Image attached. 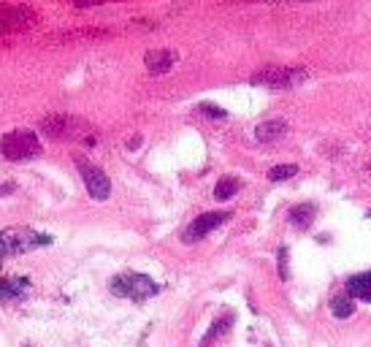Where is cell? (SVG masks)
<instances>
[{"label": "cell", "mask_w": 371, "mask_h": 347, "mask_svg": "<svg viewBox=\"0 0 371 347\" xmlns=\"http://www.w3.org/2000/svg\"><path fill=\"white\" fill-rule=\"evenodd\" d=\"M41 128L52 139H87V144H95V139L87 136V125L76 117H68V114H52L43 120Z\"/></svg>", "instance_id": "5b68a950"}, {"label": "cell", "mask_w": 371, "mask_h": 347, "mask_svg": "<svg viewBox=\"0 0 371 347\" xmlns=\"http://www.w3.org/2000/svg\"><path fill=\"white\" fill-rule=\"evenodd\" d=\"M176 62H179V52H174V49H152V52H146L144 55L146 71H149V74H155V76L168 74Z\"/></svg>", "instance_id": "ba28073f"}, {"label": "cell", "mask_w": 371, "mask_h": 347, "mask_svg": "<svg viewBox=\"0 0 371 347\" xmlns=\"http://www.w3.org/2000/svg\"><path fill=\"white\" fill-rule=\"evenodd\" d=\"M307 79V71L304 68H290V65H268L263 71L252 74L249 82L255 87H271V90H290L298 82Z\"/></svg>", "instance_id": "3957f363"}, {"label": "cell", "mask_w": 371, "mask_h": 347, "mask_svg": "<svg viewBox=\"0 0 371 347\" xmlns=\"http://www.w3.org/2000/svg\"><path fill=\"white\" fill-rule=\"evenodd\" d=\"M52 239L36 233V231H27V228H8V231H0V255H20V252H30L36 247L49 245Z\"/></svg>", "instance_id": "277c9868"}, {"label": "cell", "mask_w": 371, "mask_h": 347, "mask_svg": "<svg viewBox=\"0 0 371 347\" xmlns=\"http://www.w3.org/2000/svg\"><path fill=\"white\" fill-rule=\"evenodd\" d=\"M344 290L350 293L355 301H366V304H371V271H363V274L350 277Z\"/></svg>", "instance_id": "30bf717a"}, {"label": "cell", "mask_w": 371, "mask_h": 347, "mask_svg": "<svg viewBox=\"0 0 371 347\" xmlns=\"http://www.w3.org/2000/svg\"><path fill=\"white\" fill-rule=\"evenodd\" d=\"M108 287H111V293H114V296L133 299V301H144V299H152V296H158V293H160V285H158L152 277H146V274H136V271L114 277V280L108 283Z\"/></svg>", "instance_id": "6da1fadb"}, {"label": "cell", "mask_w": 371, "mask_h": 347, "mask_svg": "<svg viewBox=\"0 0 371 347\" xmlns=\"http://www.w3.org/2000/svg\"><path fill=\"white\" fill-rule=\"evenodd\" d=\"M285 128H288L285 120H266V123H260L258 128H255V139H258L260 144L276 142V139L285 133Z\"/></svg>", "instance_id": "7c38bea8"}, {"label": "cell", "mask_w": 371, "mask_h": 347, "mask_svg": "<svg viewBox=\"0 0 371 347\" xmlns=\"http://www.w3.org/2000/svg\"><path fill=\"white\" fill-rule=\"evenodd\" d=\"M227 220H230V212H206V215H198V217L185 228L182 242H185V245H195V242H201L204 236H209L214 228L225 225Z\"/></svg>", "instance_id": "52a82bcc"}, {"label": "cell", "mask_w": 371, "mask_h": 347, "mask_svg": "<svg viewBox=\"0 0 371 347\" xmlns=\"http://www.w3.org/2000/svg\"><path fill=\"white\" fill-rule=\"evenodd\" d=\"M330 315L336 318V320H347L355 315V299H352L350 293L344 290V293H336V296H330Z\"/></svg>", "instance_id": "8fae6325"}, {"label": "cell", "mask_w": 371, "mask_h": 347, "mask_svg": "<svg viewBox=\"0 0 371 347\" xmlns=\"http://www.w3.org/2000/svg\"><path fill=\"white\" fill-rule=\"evenodd\" d=\"M139 144H141V139H139V136H136V139H130V144H127V147H130V149H136V147H139Z\"/></svg>", "instance_id": "44dd1931"}, {"label": "cell", "mask_w": 371, "mask_h": 347, "mask_svg": "<svg viewBox=\"0 0 371 347\" xmlns=\"http://www.w3.org/2000/svg\"><path fill=\"white\" fill-rule=\"evenodd\" d=\"M201 111L209 114V117H225V111L220 106H211V103H201Z\"/></svg>", "instance_id": "ac0fdd59"}, {"label": "cell", "mask_w": 371, "mask_h": 347, "mask_svg": "<svg viewBox=\"0 0 371 347\" xmlns=\"http://www.w3.org/2000/svg\"><path fill=\"white\" fill-rule=\"evenodd\" d=\"M314 217H317V206L314 204H295L290 206L288 212V220L293 228H298V231H307V228H312V223H314Z\"/></svg>", "instance_id": "9c48e42d"}, {"label": "cell", "mask_w": 371, "mask_h": 347, "mask_svg": "<svg viewBox=\"0 0 371 347\" xmlns=\"http://www.w3.org/2000/svg\"><path fill=\"white\" fill-rule=\"evenodd\" d=\"M41 152V142H38V136L33 133V130H11V133H6L3 139H0V155L6 158V161H27V158H36Z\"/></svg>", "instance_id": "7a4b0ae2"}, {"label": "cell", "mask_w": 371, "mask_h": 347, "mask_svg": "<svg viewBox=\"0 0 371 347\" xmlns=\"http://www.w3.org/2000/svg\"><path fill=\"white\" fill-rule=\"evenodd\" d=\"M76 168L82 174V182L87 187V193L95 198V201H106L111 196V182L104 174V168H98L95 163L84 161V158H76Z\"/></svg>", "instance_id": "8992f818"}, {"label": "cell", "mask_w": 371, "mask_h": 347, "mask_svg": "<svg viewBox=\"0 0 371 347\" xmlns=\"http://www.w3.org/2000/svg\"><path fill=\"white\" fill-rule=\"evenodd\" d=\"M230 326H233V315H230V312H227L225 318H217V320L211 323V328L206 331V339L201 342V347H209L214 339H220L225 331H230Z\"/></svg>", "instance_id": "5bb4252c"}, {"label": "cell", "mask_w": 371, "mask_h": 347, "mask_svg": "<svg viewBox=\"0 0 371 347\" xmlns=\"http://www.w3.org/2000/svg\"><path fill=\"white\" fill-rule=\"evenodd\" d=\"M11 190H14V184H3V187H0V196H6V193H11Z\"/></svg>", "instance_id": "ffe728a7"}, {"label": "cell", "mask_w": 371, "mask_h": 347, "mask_svg": "<svg viewBox=\"0 0 371 347\" xmlns=\"http://www.w3.org/2000/svg\"><path fill=\"white\" fill-rule=\"evenodd\" d=\"M79 8H87V6H101V3H108V0H74Z\"/></svg>", "instance_id": "d6986e66"}, {"label": "cell", "mask_w": 371, "mask_h": 347, "mask_svg": "<svg viewBox=\"0 0 371 347\" xmlns=\"http://www.w3.org/2000/svg\"><path fill=\"white\" fill-rule=\"evenodd\" d=\"M30 283L24 277H8V280H0V299H20L22 293H27Z\"/></svg>", "instance_id": "4fadbf2b"}, {"label": "cell", "mask_w": 371, "mask_h": 347, "mask_svg": "<svg viewBox=\"0 0 371 347\" xmlns=\"http://www.w3.org/2000/svg\"><path fill=\"white\" fill-rule=\"evenodd\" d=\"M276 266H279V280H290L288 247H279V252H276Z\"/></svg>", "instance_id": "e0dca14e"}, {"label": "cell", "mask_w": 371, "mask_h": 347, "mask_svg": "<svg viewBox=\"0 0 371 347\" xmlns=\"http://www.w3.org/2000/svg\"><path fill=\"white\" fill-rule=\"evenodd\" d=\"M239 187H241V182H239L236 177H223V179L217 182V187H214V198H217V201H230V198L239 193Z\"/></svg>", "instance_id": "9a60e30c"}, {"label": "cell", "mask_w": 371, "mask_h": 347, "mask_svg": "<svg viewBox=\"0 0 371 347\" xmlns=\"http://www.w3.org/2000/svg\"><path fill=\"white\" fill-rule=\"evenodd\" d=\"M295 174H298V165L295 163L274 165V168L268 171V179H271V182H285V179H293Z\"/></svg>", "instance_id": "2e32d148"}]
</instances>
